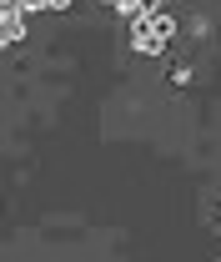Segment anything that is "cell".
Instances as JSON below:
<instances>
[{"label": "cell", "mask_w": 221, "mask_h": 262, "mask_svg": "<svg viewBox=\"0 0 221 262\" xmlns=\"http://www.w3.org/2000/svg\"><path fill=\"white\" fill-rule=\"evenodd\" d=\"M51 10H70V0H51Z\"/></svg>", "instance_id": "obj_3"}, {"label": "cell", "mask_w": 221, "mask_h": 262, "mask_svg": "<svg viewBox=\"0 0 221 262\" xmlns=\"http://www.w3.org/2000/svg\"><path fill=\"white\" fill-rule=\"evenodd\" d=\"M20 35H26V10H0V46L10 51Z\"/></svg>", "instance_id": "obj_2"}, {"label": "cell", "mask_w": 221, "mask_h": 262, "mask_svg": "<svg viewBox=\"0 0 221 262\" xmlns=\"http://www.w3.org/2000/svg\"><path fill=\"white\" fill-rule=\"evenodd\" d=\"M171 35H176V15H166V10L141 15V20H131V51L136 56H156V51L171 46Z\"/></svg>", "instance_id": "obj_1"}]
</instances>
